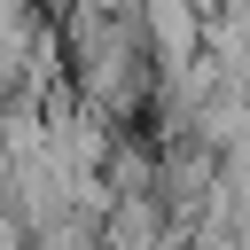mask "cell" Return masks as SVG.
Segmentation results:
<instances>
[{
  "label": "cell",
  "mask_w": 250,
  "mask_h": 250,
  "mask_svg": "<svg viewBox=\"0 0 250 250\" xmlns=\"http://www.w3.org/2000/svg\"><path fill=\"white\" fill-rule=\"evenodd\" d=\"M31 8H78V0H31Z\"/></svg>",
  "instance_id": "6da1fadb"
}]
</instances>
